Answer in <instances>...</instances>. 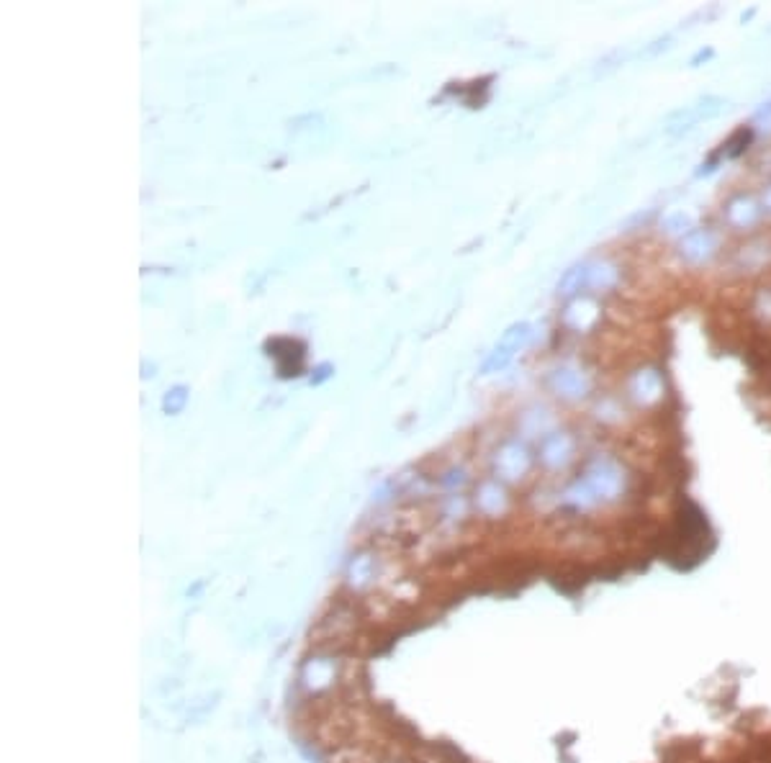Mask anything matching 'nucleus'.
<instances>
[{
	"instance_id": "1",
	"label": "nucleus",
	"mask_w": 771,
	"mask_h": 763,
	"mask_svg": "<svg viewBox=\"0 0 771 763\" xmlns=\"http://www.w3.org/2000/svg\"><path fill=\"white\" fill-rule=\"evenodd\" d=\"M720 702V712L656 743L643 763H771V707Z\"/></svg>"
}]
</instances>
